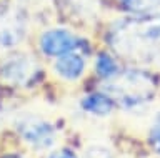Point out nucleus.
Instances as JSON below:
<instances>
[{
  "label": "nucleus",
  "instance_id": "9b49d317",
  "mask_svg": "<svg viewBox=\"0 0 160 158\" xmlns=\"http://www.w3.org/2000/svg\"><path fill=\"white\" fill-rule=\"evenodd\" d=\"M150 145L157 153H160V112L153 120V125L150 128Z\"/></svg>",
  "mask_w": 160,
  "mask_h": 158
},
{
  "label": "nucleus",
  "instance_id": "39448f33",
  "mask_svg": "<svg viewBox=\"0 0 160 158\" xmlns=\"http://www.w3.org/2000/svg\"><path fill=\"white\" fill-rule=\"evenodd\" d=\"M23 15L15 8H0V48H12L25 37Z\"/></svg>",
  "mask_w": 160,
  "mask_h": 158
},
{
  "label": "nucleus",
  "instance_id": "1a4fd4ad",
  "mask_svg": "<svg viewBox=\"0 0 160 158\" xmlns=\"http://www.w3.org/2000/svg\"><path fill=\"white\" fill-rule=\"evenodd\" d=\"M95 70H97V73L102 78L110 80V78H113L120 72V68L117 65V62L108 53H100L97 57V60H95Z\"/></svg>",
  "mask_w": 160,
  "mask_h": 158
},
{
  "label": "nucleus",
  "instance_id": "6e6552de",
  "mask_svg": "<svg viewBox=\"0 0 160 158\" xmlns=\"http://www.w3.org/2000/svg\"><path fill=\"white\" fill-rule=\"evenodd\" d=\"M80 103H82V108L85 112L92 113V115H98V117L108 115L115 107L113 98L107 95V93H88L87 97L82 98Z\"/></svg>",
  "mask_w": 160,
  "mask_h": 158
},
{
  "label": "nucleus",
  "instance_id": "4468645a",
  "mask_svg": "<svg viewBox=\"0 0 160 158\" xmlns=\"http://www.w3.org/2000/svg\"><path fill=\"white\" fill-rule=\"evenodd\" d=\"M48 158H77V155L72 150H67V148H62V150H55Z\"/></svg>",
  "mask_w": 160,
  "mask_h": 158
},
{
  "label": "nucleus",
  "instance_id": "9d476101",
  "mask_svg": "<svg viewBox=\"0 0 160 158\" xmlns=\"http://www.w3.org/2000/svg\"><path fill=\"white\" fill-rule=\"evenodd\" d=\"M120 3L132 13H152L160 7V0H120Z\"/></svg>",
  "mask_w": 160,
  "mask_h": 158
},
{
  "label": "nucleus",
  "instance_id": "f8f14e48",
  "mask_svg": "<svg viewBox=\"0 0 160 158\" xmlns=\"http://www.w3.org/2000/svg\"><path fill=\"white\" fill-rule=\"evenodd\" d=\"M70 5H73L78 12L82 13H90L93 12L95 5H97V0H67Z\"/></svg>",
  "mask_w": 160,
  "mask_h": 158
},
{
  "label": "nucleus",
  "instance_id": "7ed1b4c3",
  "mask_svg": "<svg viewBox=\"0 0 160 158\" xmlns=\"http://www.w3.org/2000/svg\"><path fill=\"white\" fill-rule=\"evenodd\" d=\"M18 132L23 140L37 150L50 148L55 143V128L48 122L40 120V118H23L18 123Z\"/></svg>",
  "mask_w": 160,
  "mask_h": 158
},
{
  "label": "nucleus",
  "instance_id": "20e7f679",
  "mask_svg": "<svg viewBox=\"0 0 160 158\" xmlns=\"http://www.w3.org/2000/svg\"><path fill=\"white\" fill-rule=\"evenodd\" d=\"M40 50L47 57L57 58L80 47V40L67 28H50L40 37Z\"/></svg>",
  "mask_w": 160,
  "mask_h": 158
},
{
  "label": "nucleus",
  "instance_id": "f257e3e1",
  "mask_svg": "<svg viewBox=\"0 0 160 158\" xmlns=\"http://www.w3.org/2000/svg\"><path fill=\"white\" fill-rule=\"evenodd\" d=\"M110 45L118 55L150 62L160 53V13H133L110 28Z\"/></svg>",
  "mask_w": 160,
  "mask_h": 158
},
{
  "label": "nucleus",
  "instance_id": "f03ea898",
  "mask_svg": "<svg viewBox=\"0 0 160 158\" xmlns=\"http://www.w3.org/2000/svg\"><path fill=\"white\" fill-rule=\"evenodd\" d=\"M105 93L120 103L123 108L132 110L150 102L153 97V82L147 73L138 70H120L113 78L107 80L103 85Z\"/></svg>",
  "mask_w": 160,
  "mask_h": 158
},
{
  "label": "nucleus",
  "instance_id": "ddd939ff",
  "mask_svg": "<svg viewBox=\"0 0 160 158\" xmlns=\"http://www.w3.org/2000/svg\"><path fill=\"white\" fill-rule=\"evenodd\" d=\"M83 158H112L110 151L103 146H90L87 151H85Z\"/></svg>",
  "mask_w": 160,
  "mask_h": 158
},
{
  "label": "nucleus",
  "instance_id": "423d86ee",
  "mask_svg": "<svg viewBox=\"0 0 160 158\" xmlns=\"http://www.w3.org/2000/svg\"><path fill=\"white\" fill-rule=\"evenodd\" d=\"M37 73L35 62L25 53H18L7 58L2 65V77L5 82L15 85H27Z\"/></svg>",
  "mask_w": 160,
  "mask_h": 158
},
{
  "label": "nucleus",
  "instance_id": "0eeeda50",
  "mask_svg": "<svg viewBox=\"0 0 160 158\" xmlns=\"http://www.w3.org/2000/svg\"><path fill=\"white\" fill-rule=\"evenodd\" d=\"M53 70L57 72L58 77H62L63 80H77L82 77L85 70V58L77 52H68L65 55L57 57L53 65Z\"/></svg>",
  "mask_w": 160,
  "mask_h": 158
}]
</instances>
